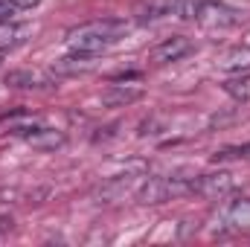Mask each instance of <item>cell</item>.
I'll use <instances>...</instances> for the list:
<instances>
[{
    "label": "cell",
    "mask_w": 250,
    "mask_h": 247,
    "mask_svg": "<svg viewBox=\"0 0 250 247\" xmlns=\"http://www.w3.org/2000/svg\"><path fill=\"white\" fill-rule=\"evenodd\" d=\"M125 35H128V21L102 18V21H90V23H82V26L70 29L64 41L73 53H102L111 44L123 41Z\"/></svg>",
    "instance_id": "cell-1"
},
{
    "label": "cell",
    "mask_w": 250,
    "mask_h": 247,
    "mask_svg": "<svg viewBox=\"0 0 250 247\" xmlns=\"http://www.w3.org/2000/svg\"><path fill=\"white\" fill-rule=\"evenodd\" d=\"M192 181L184 175H163V178H146L143 186L137 189V201L140 204H163V201H175L192 195Z\"/></svg>",
    "instance_id": "cell-2"
},
{
    "label": "cell",
    "mask_w": 250,
    "mask_h": 247,
    "mask_svg": "<svg viewBox=\"0 0 250 247\" xmlns=\"http://www.w3.org/2000/svg\"><path fill=\"white\" fill-rule=\"evenodd\" d=\"M192 21H195L198 26H204V29H212V32L218 29V32H224V29L239 26L242 15H239L233 6L221 3V0H195Z\"/></svg>",
    "instance_id": "cell-3"
},
{
    "label": "cell",
    "mask_w": 250,
    "mask_h": 247,
    "mask_svg": "<svg viewBox=\"0 0 250 247\" xmlns=\"http://www.w3.org/2000/svg\"><path fill=\"white\" fill-rule=\"evenodd\" d=\"M192 9H195V0H140L134 6V21L137 23H154L166 18L192 21Z\"/></svg>",
    "instance_id": "cell-4"
},
{
    "label": "cell",
    "mask_w": 250,
    "mask_h": 247,
    "mask_svg": "<svg viewBox=\"0 0 250 247\" xmlns=\"http://www.w3.org/2000/svg\"><path fill=\"white\" fill-rule=\"evenodd\" d=\"M233 175L230 172H209V175H195L192 181V195L207 198V201H221L233 192Z\"/></svg>",
    "instance_id": "cell-5"
},
{
    "label": "cell",
    "mask_w": 250,
    "mask_h": 247,
    "mask_svg": "<svg viewBox=\"0 0 250 247\" xmlns=\"http://www.w3.org/2000/svg\"><path fill=\"white\" fill-rule=\"evenodd\" d=\"M192 50H195L192 38H187V35H172V38L160 41V44H157V47L148 53V59H151L154 64H172V62H181V59H187Z\"/></svg>",
    "instance_id": "cell-6"
},
{
    "label": "cell",
    "mask_w": 250,
    "mask_h": 247,
    "mask_svg": "<svg viewBox=\"0 0 250 247\" xmlns=\"http://www.w3.org/2000/svg\"><path fill=\"white\" fill-rule=\"evenodd\" d=\"M143 96V87L140 84H123V82H114L102 90V105L105 108H125L131 102H137Z\"/></svg>",
    "instance_id": "cell-7"
},
{
    "label": "cell",
    "mask_w": 250,
    "mask_h": 247,
    "mask_svg": "<svg viewBox=\"0 0 250 247\" xmlns=\"http://www.w3.org/2000/svg\"><path fill=\"white\" fill-rule=\"evenodd\" d=\"M99 62V53H73L70 50V56H64L56 62L53 67V73H59V76H76V73H90L93 67Z\"/></svg>",
    "instance_id": "cell-8"
},
{
    "label": "cell",
    "mask_w": 250,
    "mask_h": 247,
    "mask_svg": "<svg viewBox=\"0 0 250 247\" xmlns=\"http://www.w3.org/2000/svg\"><path fill=\"white\" fill-rule=\"evenodd\" d=\"M32 148H41V151H53V148H62L64 143H67V137H64V131H56V128H47V125H41V128H35L32 134H26L23 137Z\"/></svg>",
    "instance_id": "cell-9"
},
{
    "label": "cell",
    "mask_w": 250,
    "mask_h": 247,
    "mask_svg": "<svg viewBox=\"0 0 250 247\" xmlns=\"http://www.w3.org/2000/svg\"><path fill=\"white\" fill-rule=\"evenodd\" d=\"M218 70L221 73H233V76L248 73L250 70V47H233V50H227L218 59Z\"/></svg>",
    "instance_id": "cell-10"
},
{
    "label": "cell",
    "mask_w": 250,
    "mask_h": 247,
    "mask_svg": "<svg viewBox=\"0 0 250 247\" xmlns=\"http://www.w3.org/2000/svg\"><path fill=\"white\" fill-rule=\"evenodd\" d=\"M32 32L29 23H15V21H3L0 23V50H15L26 41V35Z\"/></svg>",
    "instance_id": "cell-11"
},
{
    "label": "cell",
    "mask_w": 250,
    "mask_h": 247,
    "mask_svg": "<svg viewBox=\"0 0 250 247\" xmlns=\"http://www.w3.org/2000/svg\"><path fill=\"white\" fill-rule=\"evenodd\" d=\"M6 84H9V87L32 90V87H47V84H53V79L44 76V73H32V70H15V73L6 76Z\"/></svg>",
    "instance_id": "cell-12"
},
{
    "label": "cell",
    "mask_w": 250,
    "mask_h": 247,
    "mask_svg": "<svg viewBox=\"0 0 250 247\" xmlns=\"http://www.w3.org/2000/svg\"><path fill=\"white\" fill-rule=\"evenodd\" d=\"M6 125V131L9 134H15V137H26V134H32L35 128H41V120L38 117H32V114H23V111H18V114H12V117H6L3 120Z\"/></svg>",
    "instance_id": "cell-13"
},
{
    "label": "cell",
    "mask_w": 250,
    "mask_h": 247,
    "mask_svg": "<svg viewBox=\"0 0 250 247\" xmlns=\"http://www.w3.org/2000/svg\"><path fill=\"white\" fill-rule=\"evenodd\" d=\"M137 184V175H120V178H114V181H108V184L102 186L99 192H96V198H102V201H117L123 192H128L131 186Z\"/></svg>",
    "instance_id": "cell-14"
},
{
    "label": "cell",
    "mask_w": 250,
    "mask_h": 247,
    "mask_svg": "<svg viewBox=\"0 0 250 247\" xmlns=\"http://www.w3.org/2000/svg\"><path fill=\"white\" fill-rule=\"evenodd\" d=\"M224 221L233 224V227H250V198L233 201L224 212Z\"/></svg>",
    "instance_id": "cell-15"
},
{
    "label": "cell",
    "mask_w": 250,
    "mask_h": 247,
    "mask_svg": "<svg viewBox=\"0 0 250 247\" xmlns=\"http://www.w3.org/2000/svg\"><path fill=\"white\" fill-rule=\"evenodd\" d=\"M245 157H250V143L248 145H227V148L212 154L215 163H221V160H245Z\"/></svg>",
    "instance_id": "cell-16"
},
{
    "label": "cell",
    "mask_w": 250,
    "mask_h": 247,
    "mask_svg": "<svg viewBox=\"0 0 250 247\" xmlns=\"http://www.w3.org/2000/svg\"><path fill=\"white\" fill-rule=\"evenodd\" d=\"M224 90L233 93L236 99H248V82H245V79H233V82H227Z\"/></svg>",
    "instance_id": "cell-17"
},
{
    "label": "cell",
    "mask_w": 250,
    "mask_h": 247,
    "mask_svg": "<svg viewBox=\"0 0 250 247\" xmlns=\"http://www.w3.org/2000/svg\"><path fill=\"white\" fill-rule=\"evenodd\" d=\"M15 12H18V6H15L12 0H0V23H3V21H12Z\"/></svg>",
    "instance_id": "cell-18"
},
{
    "label": "cell",
    "mask_w": 250,
    "mask_h": 247,
    "mask_svg": "<svg viewBox=\"0 0 250 247\" xmlns=\"http://www.w3.org/2000/svg\"><path fill=\"white\" fill-rule=\"evenodd\" d=\"M9 233H12V218L0 215V242H3V239H9Z\"/></svg>",
    "instance_id": "cell-19"
},
{
    "label": "cell",
    "mask_w": 250,
    "mask_h": 247,
    "mask_svg": "<svg viewBox=\"0 0 250 247\" xmlns=\"http://www.w3.org/2000/svg\"><path fill=\"white\" fill-rule=\"evenodd\" d=\"M12 3H15L18 9H32V6H38L41 0H12Z\"/></svg>",
    "instance_id": "cell-20"
},
{
    "label": "cell",
    "mask_w": 250,
    "mask_h": 247,
    "mask_svg": "<svg viewBox=\"0 0 250 247\" xmlns=\"http://www.w3.org/2000/svg\"><path fill=\"white\" fill-rule=\"evenodd\" d=\"M0 59H3V50H0Z\"/></svg>",
    "instance_id": "cell-21"
}]
</instances>
